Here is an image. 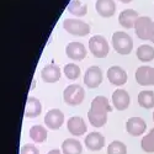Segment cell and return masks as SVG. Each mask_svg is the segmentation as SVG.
I'll return each mask as SVG.
<instances>
[{"mask_svg": "<svg viewBox=\"0 0 154 154\" xmlns=\"http://www.w3.org/2000/svg\"><path fill=\"white\" fill-rule=\"evenodd\" d=\"M111 105L105 96H96L91 101V106L88 111V119L94 127H102L107 122V113L111 112Z\"/></svg>", "mask_w": 154, "mask_h": 154, "instance_id": "1", "label": "cell"}, {"mask_svg": "<svg viewBox=\"0 0 154 154\" xmlns=\"http://www.w3.org/2000/svg\"><path fill=\"white\" fill-rule=\"evenodd\" d=\"M112 46L117 53L122 56H127L132 52L133 40L128 33L122 31H116L112 35Z\"/></svg>", "mask_w": 154, "mask_h": 154, "instance_id": "2", "label": "cell"}, {"mask_svg": "<svg viewBox=\"0 0 154 154\" xmlns=\"http://www.w3.org/2000/svg\"><path fill=\"white\" fill-rule=\"evenodd\" d=\"M89 49H90L91 54L96 58H105L109 54L110 47L107 40L104 36L95 35L89 40Z\"/></svg>", "mask_w": 154, "mask_h": 154, "instance_id": "3", "label": "cell"}, {"mask_svg": "<svg viewBox=\"0 0 154 154\" xmlns=\"http://www.w3.org/2000/svg\"><path fill=\"white\" fill-rule=\"evenodd\" d=\"M85 97V91L84 89L78 85V84H73L66 88V90L63 91V99L66 101L67 105L70 106H76L80 105L83 100Z\"/></svg>", "mask_w": 154, "mask_h": 154, "instance_id": "4", "label": "cell"}, {"mask_svg": "<svg viewBox=\"0 0 154 154\" xmlns=\"http://www.w3.org/2000/svg\"><path fill=\"white\" fill-rule=\"evenodd\" d=\"M63 27L73 36L84 37L90 32V26L79 19H66L63 21Z\"/></svg>", "mask_w": 154, "mask_h": 154, "instance_id": "5", "label": "cell"}, {"mask_svg": "<svg viewBox=\"0 0 154 154\" xmlns=\"http://www.w3.org/2000/svg\"><path fill=\"white\" fill-rule=\"evenodd\" d=\"M153 29V21L148 16H139L134 25L136 35L140 40H150V33Z\"/></svg>", "mask_w": 154, "mask_h": 154, "instance_id": "6", "label": "cell"}, {"mask_svg": "<svg viewBox=\"0 0 154 154\" xmlns=\"http://www.w3.org/2000/svg\"><path fill=\"white\" fill-rule=\"evenodd\" d=\"M101 83H102V72H101V69L96 66L88 68V70L85 72V75H84V84L90 89H95Z\"/></svg>", "mask_w": 154, "mask_h": 154, "instance_id": "7", "label": "cell"}, {"mask_svg": "<svg viewBox=\"0 0 154 154\" xmlns=\"http://www.w3.org/2000/svg\"><path fill=\"white\" fill-rule=\"evenodd\" d=\"M63 122H64V113L58 109L49 110L45 116V125L49 130H59Z\"/></svg>", "mask_w": 154, "mask_h": 154, "instance_id": "8", "label": "cell"}, {"mask_svg": "<svg viewBox=\"0 0 154 154\" xmlns=\"http://www.w3.org/2000/svg\"><path fill=\"white\" fill-rule=\"evenodd\" d=\"M136 82L139 85H154V68L142 66L136 70Z\"/></svg>", "mask_w": 154, "mask_h": 154, "instance_id": "9", "label": "cell"}, {"mask_svg": "<svg viewBox=\"0 0 154 154\" xmlns=\"http://www.w3.org/2000/svg\"><path fill=\"white\" fill-rule=\"evenodd\" d=\"M147 128L146 121L140 117H131L126 122V130L133 137H138L140 134H143Z\"/></svg>", "mask_w": 154, "mask_h": 154, "instance_id": "10", "label": "cell"}, {"mask_svg": "<svg viewBox=\"0 0 154 154\" xmlns=\"http://www.w3.org/2000/svg\"><path fill=\"white\" fill-rule=\"evenodd\" d=\"M131 97L128 95V93L123 89H117L112 94V104L115 109H117L119 111H123L130 106Z\"/></svg>", "mask_w": 154, "mask_h": 154, "instance_id": "11", "label": "cell"}, {"mask_svg": "<svg viewBox=\"0 0 154 154\" xmlns=\"http://www.w3.org/2000/svg\"><path fill=\"white\" fill-rule=\"evenodd\" d=\"M107 79L113 85H125L127 82V73L119 66H113L107 69Z\"/></svg>", "mask_w": 154, "mask_h": 154, "instance_id": "12", "label": "cell"}, {"mask_svg": "<svg viewBox=\"0 0 154 154\" xmlns=\"http://www.w3.org/2000/svg\"><path fill=\"white\" fill-rule=\"evenodd\" d=\"M66 53L73 60H83L86 56V48L80 42H70L66 48Z\"/></svg>", "mask_w": 154, "mask_h": 154, "instance_id": "13", "label": "cell"}, {"mask_svg": "<svg viewBox=\"0 0 154 154\" xmlns=\"http://www.w3.org/2000/svg\"><path fill=\"white\" fill-rule=\"evenodd\" d=\"M85 146L89 150L97 152L104 148L105 146V137L99 132H91L85 137Z\"/></svg>", "mask_w": 154, "mask_h": 154, "instance_id": "14", "label": "cell"}, {"mask_svg": "<svg viewBox=\"0 0 154 154\" xmlns=\"http://www.w3.org/2000/svg\"><path fill=\"white\" fill-rule=\"evenodd\" d=\"M138 17H139V15L136 10L126 9L123 11H121V14L119 16V22L125 29H132V27H134L136 21L138 20Z\"/></svg>", "mask_w": 154, "mask_h": 154, "instance_id": "15", "label": "cell"}, {"mask_svg": "<svg viewBox=\"0 0 154 154\" xmlns=\"http://www.w3.org/2000/svg\"><path fill=\"white\" fill-rule=\"evenodd\" d=\"M95 8L101 17H111L116 11V4L113 0H97Z\"/></svg>", "mask_w": 154, "mask_h": 154, "instance_id": "16", "label": "cell"}, {"mask_svg": "<svg viewBox=\"0 0 154 154\" xmlns=\"http://www.w3.org/2000/svg\"><path fill=\"white\" fill-rule=\"evenodd\" d=\"M60 68L56 64H48L46 66L42 72H41V76L42 80L45 83H56L60 79Z\"/></svg>", "mask_w": 154, "mask_h": 154, "instance_id": "17", "label": "cell"}, {"mask_svg": "<svg viewBox=\"0 0 154 154\" xmlns=\"http://www.w3.org/2000/svg\"><path fill=\"white\" fill-rule=\"evenodd\" d=\"M42 112V105L41 101L37 97L29 96L26 101V107H25V116L29 119H35Z\"/></svg>", "mask_w": 154, "mask_h": 154, "instance_id": "18", "label": "cell"}, {"mask_svg": "<svg viewBox=\"0 0 154 154\" xmlns=\"http://www.w3.org/2000/svg\"><path fill=\"white\" fill-rule=\"evenodd\" d=\"M67 127H68V131L73 134V136H82V134H85L86 132V125L84 122V120L79 116H73L68 120V123H67Z\"/></svg>", "mask_w": 154, "mask_h": 154, "instance_id": "19", "label": "cell"}, {"mask_svg": "<svg viewBox=\"0 0 154 154\" xmlns=\"http://www.w3.org/2000/svg\"><path fill=\"white\" fill-rule=\"evenodd\" d=\"M62 153L63 154H82L83 146L78 139L67 138L62 143Z\"/></svg>", "mask_w": 154, "mask_h": 154, "instance_id": "20", "label": "cell"}, {"mask_svg": "<svg viewBox=\"0 0 154 154\" xmlns=\"http://www.w3.org/2000/svg\"><path fill=\"white\" fill-rule=\"evenodd\" d=\"M67 10L74 16H85L88 12V5L82 3L80 0H72L67 6Z\"/></svg>", "mask_w": 154, "mask_h": 154, "instance_id": "21", "label": "cell"}, {"mask_svg": "<svg viewBox=\"0 0 154 154\" xmlns=\"http://www.w3.org/2000/svg\"><path fill=\"white\" fill-rule=\"evenodd\" d=\"M137 58L140 62H150L154 59V48L149 45H142L137 48Z\"/></svg>", "mask_w": 154, "mask_h": 154, "instance_id": "22", "label": "cell"}, {"mask_svg": "<svg viewBox=\"0 0 154 154\" xmlns=\"http://www.w3.org/2000/svg\"><path fill=\"white\" fill-rule=\"evenodd\" d=\"M30 138L36 143H42L47 139V130L40 125H35L30 128Z\"/></svg>", "mask_w": 154, "mask_h": 154, "instance_id": "23", "label": "cell"}, {"mask_svg": "<svg viewBox=\"0 0 154 154\" xmlns=\"http://www.w3.org/2000/svg\"><path fill=\"white\" fill-rule=\"evenodd\" d=\"M138 104L144 109L154 107V91L144 90L138 94Z\"/></svg>", "mask_w": 154, "mask_h": 154, "instance_id": "24", "label": "cell"}, {"mask_svg": "<svg viewBox=\"0 0 154 154\" xmlns=\"http://www.w3.org/2000/svg\"><path fill=\"white\" fill-rule=\"evenodd\" d=\"M140 147L147 153H154V128H152L150 132L142 138Z\"/></svg>", "mask_w": 154, "mask_h": 154, "instance_id": "25", "label": "cell"}, {"mask_svg": "<svg viewBox=\"0 0 154 154\" xmlns=\"http://www.w3.org/2000/svg\"><path fill=\"white\" fill-rule=\"evenodd\" d=\"M63 72H64V75H66L69 80L78 79L79 75H80V68L76 66V64H74V63L66 64V67H64Z\"/></svg>", "mask_w": 154, "mask_h": 154, "instance_id": "26", "label": "cell"}, {"mask_svg": "<svg viewBox=\"0 0 154 154\" xmlns=\"http://www.w3.org/2000/svg\"><path fill=\"white\" fill-rule=\"evenodd\" d=\"M107 154H127V147L120 140H113L107 147Z\"/></svg>", "mask_w": 154, "mask_h": 154, "instance_id": "27", "label": "cell"}, {"mask_svg": "<svg viewBox=\"0 0 154 154\" xmlns=\"http://www.w3.org/2000/svg\"><path fill=\"white\" fill-rule=\"evenodd\" d=\"M21 154H40V150L37 149L36 146L33 144H23L22 148H21Z\"/></svg>", "mask_w": 154, "mask_h": 154, "instance_id": "28", "label": "cell"}, {"mask_svg": "<svg viewBox=\"0 0 154 154\" xmlns=\"http://www.w3.org/2000/svg\"><path fill=\"white\" fill-rule=\"evenodd\" d=\"M47 154H62V152L59 149H53V150H49Z\"/></svg>", "mask_w": 154, "mask_h": 154, "instance_id": "29", "label": "cell"}, {"mask_svg": "<svg viewBox=\"0 0 154 154\" xmlns=\"http://www.w3.org/2000/svg\"><path fill=\"white\" fill-rule=\"evenodd\" d=\"M150 41L154 43V21H153V29H152V33H150Z\"/></svg>", "mask_w": 154, "mask_h": 154, "instance_id": "30", "label": "cell"}, {"mask_svg": "<svg viewBox=\"0 0 154 154\" xmlns=\"http://www.w3.org/2000/svg\"><path fill=\"white\" fill-rule=\"evenodd\" d=\"M121 3H123V4H128V3H131L132 0H120Z\"/></svg>", "mask_w": 154, "mask_h": 154, "instance_id": "31", "label": "cell"}, {"mask_svg": "<svg viewBox=\"0 0 154 154\" xmlns=\"http://www.w3.org/2000/svg\"><path fill=\"white\" fill-rule=\"evenodd\" d=\"M153 121H154V113H153Z\"/></svg>", "mask_w": 154, "mask_h": 154, "instance_id": "32", "label": "cell"}]
</instances>
